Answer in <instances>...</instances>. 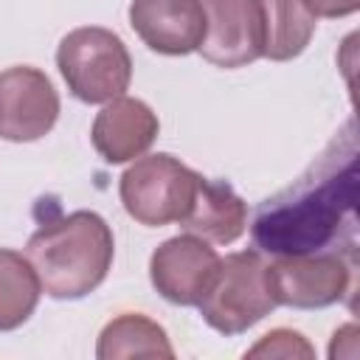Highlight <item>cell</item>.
I'll return each instance as SVG.
<instances>
[{
    "label": "cell",
    "instance_id": "17",
    "mask_svg": "<svg viewBox=\"0 0 360 360\" xmlns=\"http://www.w3.org/2000/svg\"><path fill=\"white\" fill-rule=\"evenodd\" d=\"M309 14L318 17H349L360 8V0H304Z\"/></svg>",
    "mask_w": 360,
    "mask_h": 360
},
{
    "label": "cell",
    "instance_id": "5",
    "mask_svg": "<svg viewBox=\"0 0 360 360\" xmlns=\"http://www.w3.org/2000/svg\"><path fill=\"white\" fill-rule=\"evenodd\" d=\"M202 174L180 163L177 158L158 152L138 158L118 183V194L124 202V211L146 225V228H160L169 222H183L194 194L200 188Z\"/></svg>",
    "mask_w": 360,
    "mask_h": 360
},
{
    "label": "cell",
    "instance_id": "16",
    "mask_svg": "<svg viewBox=\"0 0 360 360\" xmlns=\"http://www.w3.org/2000/svg\"><path fill=\"white\" fill-rule=\"evenodd\" d=\"M312 354L315 349L304 340V335L292 329H273L253 349H248V357H312Z\"/></svg>",
    "mask_w": 360,
    "mask_h": 360
},
{
    "label": "cell",
    "instance_id": "15",
    "mask_svg": "<svg viewBox=\"0 0 360 360\" xmlns=\"http://www.w3.org/2000/svg\"><path fill=\"white\" fill-rule=\"evenodd\" d=\"M42 295V284L28 262L17 250L0 248V332L22 326Z\"/></svg>",
    "mask_w": 360,
    "mask_h": 360
},
{
    "label": "cell",
    "instance_id": "9",
    "mask_svg": "<svg viewBox=\"0 0 360 360\" xmlns=\"http://www.w3.org/2000/svg\"><path fill=\"white\" fill-rule=\"evenodd\" d=\"M219 253L197 233H180L158 245L149 259L152 287L172 304L197 307L219 270Z\"/></svg>",
    "mask_w": 360,
    "mask_h": 360
},
{
    "label": "cell",
    "instance_id": "2",
    "mask_svg": "<svg viewBox=\"0 0 360 360\" xmlns=\"http://www.w3.org/2000/svg\"><path fill=\"white\" fill-rule=\"evenodd\" d=\"M115 253L112 231L96 211H73L34 231L25 256L42 284V292L56 301L90 295L110 273Z\"/></svg>",
    "mask_w": 360,
    "mask_h": 360
},
{
    "label": "cell",
    "instance_id": "11",
    "mask_svg": "<svg viewBox=\"0 0 360 360\" xmlns=\"http://www.w3.org/2000/svg\"><path fill=\"white\" fill-rule=\"evenodd\" d=\"M158 132L160 121L146 101L118 96L96 112L90 141L107 163H127L141 158L155 143Z\"/></svg>",
    "mask_w": 360,
    "mask_h": 360
},
{
    "label": "cell",
    "instance_id": "13",
    "mask_svg": "<svg viewBox=\"0 0 360 360\" xmlns=\"http://www.w3.org/2000/svg\"><path fill=\"white\" fill-rule=\"evenodd\" d=\"M98 360H121V357H174V349L166 338V329L141 312H124L112 318L96 346Z\"/></svg>",
    "mask_w": 360,
    "mask_h": 360
},
{
    "label": "cell",
    "instance_id": "3",
    "mask_svg": "<svg viewBox=\"0 0 360 360\" xmlns=\"http://www.w3.org/2000/svg\"><path fill=\"white\" fill-rule=\"evenodd\" d=\"M56 68L68 90L84 104H107L132 82V56L124 39L107 28L84 25L62 37Z\"/></svg>",
    "mask_w": 360,
    "mask_h": 360
},
{
    "label": "cell",
    "instance_id": "4",
    "mask_svg": "<svg viewBox=\"0 0 360 360\" xmlns=\"http://www.w3.org/2000/svg\"><path fill=\"white\" fill-rule=\"evenodd\" d=\"M202 321L219 335H239L270 315L278 301L259 250H239L219 259V270L200 298Z\"/></svg>",
    "mask_w": 360,
    "mask_h": 360
},
{
    "label": "cell",
    "instance_id": "7",
    "mask_svg": "<svg viewBox=\"0 0 360 360\" xmlns=\"http://www.w3.org/2000/svg\"><path fill=\"white\" fill-rule=\"evenodd\" d=\"M205 11V34L200 53L205 62L233 70L264 56V11L262 0H200Z\"/></svg>",
    "mask_w": 360,
    "mask_h": 360
},
{
    "label": "cell",
    "instance_id": "6",
    "mask_svg": "<svg viewBox=\"0 0 360 360\" xmlns=\"http://www.w3.org/2000/svg\"><path fill=\"white\" fill-rule=\"evenodd\" d=\"M270 287L278 307L321 309L338 304L352 284V262L338 250L284 253L267 264Z\"/></svg>",
    "mask_w": 360,
    "mask_h": 360
},
{
    "label": "cell",
    "instance_id": "8",
    "mask_svg": "<svg viewBox=\"0 0 360 360\" xmlns=\"http://www.w3.org/2000/svg\"><path fill=\"white\" fill-rule=\"evenodd\" d=\"M59 118V93L51 79L31 65L0 73V138L25 143L39 141Z\"/></svg>",
    "mask_w": 360,
    "mask_h": 360
},
{
    "label": "cell",
    "instance_id": "10",
    "mask_svg": "<svg viewBox=\"0 0 360 360\" xmlns=\"http://www.w3.org/2000/svg\"><path fill=\"white\" fill-rule=\"evenodd\" d=\"M129 25L149 51L186 56L202 42L205 11L200 0H132Z\"/></svg>",
    "mask_w": 360,
    "mask_h": 360
},
{
    "label": "cell",
    "instance_id": "1",
    "mask_svg": "<svg viewBox=\"0 0 360 360\" xmlns=\"http://www.w3.org/2000/svg\"><path fill=\"white\" fill-rule=\"evenodd\" d=\"M338 143L287 191L264 200L253 219V239L262 250L312 253L338 239L343 219L354 222V155L338 166Z\"/></svg>",
    "mask_w": 360,
    "mask_h": 360
},
{
    "label": "cell",
    "instance_id": "14",
    "mask_svg": "<svg viewBox=\"0 0 360 360\" xmlns=\"http://www.w3.org/2000/svg\"><path fill=\"white\" fill-rule=\"evenodd\" d=\"M264 11V56L287 62L304 53L315 34V17L304 0H262Z\"/></svg>",
    "mask_w": 360,
    "mask_h": 360
},
{
    "label": "cell",
    "instance_id": "12",
    "mask_svg": "<svg viewBox=\"0 0 360 360\" xmlns=\"http://www.w3.org/2000/svg\"><path fill=\"white\" fill-rule=\"evenodd\" d=\"M188 233L202 236L205 242L231 245L245 233L248 225V205L225 180H200L194 202L180 222Z\"/></svg>",
    "mask_w": 360,
    "mask_h": 360
}]
</instances>
